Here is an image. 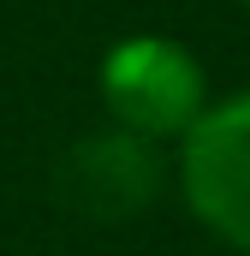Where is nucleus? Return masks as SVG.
Listing matches in <instances>:
<instances>
[{
	"instance_id": "nucleus-1",
	"label": "nucleus",
	"mask_w": 250,
	"mask_h": 256,
	"mask_svg": "<svg viewBox=\"0 0 250 256\" xmlns=\"http://www.w3.org/2000/svg\"><path fill=\"white\" fill-rule=\"evenodd\" d=\"M96 90H102L108 120L149 143H179L185 126L214 102L202 60L179 36H161V30L120 36L96 66Z\"/></svg>"
},
{
	"instance_id": "nucleus-2",
	"label": "nucleus",
	"mask_w": 250,
	"mask_h": 256,
	"mask_svg": "<svg viewBox=\"0 0 250 256\" xmlns=\"http://www.w3.org/2000/svg\"><path fill=\"white\" fill-rule=\"evenodd\" d=\"M173 185L214 244L250 256V90L208 102L185 126L173 143Z\"/></svg>"
},
{
	"instance_id": "nucleus-3",
	"label": "nucleus",
	"mask_w": 250,
	"mask_h": 256,
	"mask_svg": "<svg viewBox=\"0 0 250 256\" xmlns=\"http://www.w3.org/2000/svg\"><path fill=\"white\" fill-rule=\"evenodd\" d=\"M161 179H167L161 143L114 126V120L102 131H84L60 155V196L78 214H90V220H131V214H143L161 196Z\"/></svg>"
},
{
	"instance_id": "nucleus-4",
	"label": "nucleus",
	"mask_w": 250,
	"mask_h": 256,
	"mask_svg": "<svg viewBox=\"0 0 250 256\" xmlns=\"http://www.w3.org/2000/svg\"><path fill=\"white\" fill-rule=\"evenodd\" d=\"M244 6H250V0H244Z\"/></svg>"
}]
</instances>
